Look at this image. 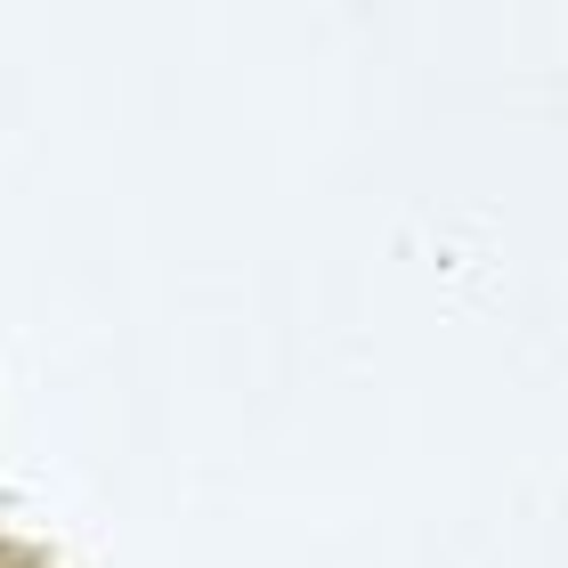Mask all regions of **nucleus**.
Segmentation results:
<instances>
[{
    "label": "nucleus",
    "instance_id": "f257e3e1",
    "mask_svg": "<svg viewBox=\"0 0 568 568\" xmlns=\"http://www.w3.org/2000/svg\"><path fill=\"white\" fill-rule=\"evenodd\" d=\"M17 568H41V560H17Z\"/></svg>",
    "mask_w": 568,
    "mask_h": 568
}]
</instances>
